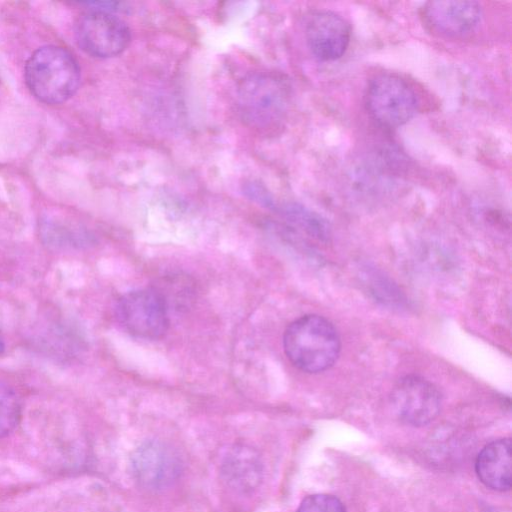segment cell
<instances>
[{
	"instance_id": "6da1fadb",
	"label": "cell",
	"mask_w": 512,
	"mask_h": 512,
	"mask_svg": "<svg viewBox=\"0 0 512 512\" xmlns=\"http://www.w3.org/2000/svg\"><path fill=\"white\" fill-rule=\"evenodd\" d=\"M283 349L299 370L319 373L337 361L341 349L339 334L326 318L307 314L291 322L283 335Z\"/></svg>"
},
{
	"instance_id": "7a4b0ae2",
	"label": "cell",
	"mask_w": 512,
	"mask_h": 512,
	"mask_svg": "<svg viewBox=\"0 0 512 512\" xmlns=\"http://www.w3.org/2000/svg\"><path fill=\"white\" fill-rule=\"evenodd\" d=\"M291 90L281 76L260 72L245 77L237 90V107L244 122L257 129L278 128L288 114Z\"/></svg>"
},
{
	"instance_id": "3957f363",
	"label": "cell",
	"mask_w": 512,
	"mask_h": 512,
	"mask_svg": "<svg viewBox=\"0 0 512 512\" xmlns=\"http://www.w3.org/2000/svg\"><path fill=\"white\" fill-rule=\"evenodd\" d=\"M26 83L32 94L47 104L70 98L80 82L76 59L66 49L45 46L33 53L25 68Z\"/></svg>"
},
{
	"instance_id": "277c9868",
	"label": "cell",
	"mask_w": 512,
	"mask_h": 512,
	"mask_svg": "<svg viewBox=\"0 0 512 512\" xmlns=\"http://www.w3.org/2000/svg\"><path fill=\"white\" fill-rule=\"evenodd\" d=\"M120 326L143 339H158L169 327L168 301L155 288L138 289L122 295L115 306Z\"/></svg>"
},
{
	"instance_id": "5b68a950",
	"label": "cell",
	"mask_w": 512,
	"mask_h": 512,
	"mask_svg": "<svg viewBox=\"0 0 512 512\" xmlns=\"http://www.w3.org/2000/svg\"><path fill=\"white\" fill-rule=\"evenodd\" d=\"M366 107L382 126L399 127L416 113L417 98L412 88L393 74L375 76L366 90Z\"/></svg>"
},
{
	"instance_id": "8992f818",
	"label": "cell",
	"mask_w": 512,
	"mask_h": 512,
	"mask_svg": "<svg viewBox=\"0 0 512 512\" xmlns=\"http://www.w3.org/2000/svg\"><path fill=\"white\" fill-rule=\"evenodd\" d=\"M79 46L89 55L109 58L130 44L131 32L124 21L110 11L93 8L83 14L76 28Z\"/></svg>"
},
{
	"instance_id": "52a82bcc",
	"label": "cell",
	"mask_w": 512,
	"mask_h": 512,
	"mask_svg": "<svg viewBox=\"0 0 512 512\" xmlns=\"http://www.w3.org/2000/svg\"><path fill=\"white\" fill-rule=\"evenodd\" d=\"M390 403L402 422L412 426H423L439 415L442 395L429 380L418 375H406L394 385Z\"/></svg>"
},
{
	"instance_id": "ba28073f",
	"label": "cell",
	"mask_w": 512,
	"mask_h": 512,
	"mask_svg": "<svg viewBox=\"0 0 512 512\" xmlns=\"http://www.w3.org/2000/svg\"><path fill=\"white\" fill-rule=\"evenodd\" d=\"M182 466L177 451L158 440L142 443L131 456L132 475L139 485L147 489L170 486L180 477Z\"/></svg>"
},
{
	"instance_id": "9c48e42d",
	"label": "cell",
	"mask_w": 512,
	"mask_h": 512,
	"mask_svg": "<svg viewBox=\"0 0 512 512\" xmlns=\"http://www.w3.org/2000/svg\"><path fill=\"white\" fill-rule=\"evenodd\" d=\"M481 6L476 1H429L421 17L427 29L444 38H458L472 32L481 19Z\"/></svg>"
},
{
	"instance_id": "30bf717a",
	"label": "cell",
	"mask_w": 512,
	"mask_h": 512,
	"mask_svg": "<svg viewBox=\"0 0 512 512\" xmlns=\"http://www.w3.org/2000/svg\"><path fill=\"white\" fill-rule=\"evenodd\" d=\"M351 36L349 23L331 11H315L305 25V37L312 54L321 61H334L345 53Z\"/></svg>"
},
{
	"instance_id": "8fae6325",
	"label": "cell",
	"mask_w": 512,
	"mask_h": 512,
	"mask_svg": "<svg viewBox=\"0 0 512 512\" xmlns=\"http://www.w3.org/2000/svg\"><path fill=\"white\" fill-rule=\"evenodd\" d=\"M226 484L239 493H251L261 483L263 464L259 453L248 445H235L228 450L221 464Z\"/></svg>"
},
{
	"instance_id": "7c38bea8",
	"label": "cell",
	"mask_w": 512,
	"mask_h": 512,
	"mask_svg": "<svg viewBox=\"0 0 512 512\" xmlns=\"http://www.w3.org/2000/svg\"><path fill=\"white\" fill-rule=\"evenodd\" d=\"M475 471L488 488L507 491L511 488V440L503 438L487 444L478 454Z\"/></svg>"
},
{
	"instance_id": "4fadbf2b",
	"label": "cell",
	"mask_w": 512,
	"mask_h": 512,
	"mask_svg": "<svg viewBox=\"0 0 512 512\" xmlns=\"http://www.w3.org/2000/svg\"><path fill=\"white\" fill-rule=\"evenodd\" d=\"M280 210L282 215L300 230L319 240L328 239V224L315 212L295 203L287 204Z\"/></svg>"
},
{
	"instance_id": "5bb4252c",
	"label": "cell",
	"mask_w": 512,
	"mask_h": 512,
	"mask_svg": "<svg viewBox=\"0 0 512 512\" xmlns=\"http://www.w3.org/2000/svg\"><path fill=\"white\" fill-rule=\"evenodd\" d=\"M22 414V405L16 391L0 381V438L15 430Z\"/></svg>"
},
{
	"instance_id": "9a60e30c",
	"label": "cell",
	"mask_w": 512,
	"mask_h": 512,
	"mask_svg": "<svg viewBox=\"0 0 512 512\" xmlns=\"http://www.w3.org/2000/svg\"><path fill=\"white\" fill-rule=\"evenodd\" d=\"M296 512H346L342 502L329 494H313L302 500Z\"/></svg>"
},
{
	"instance_id": "2e32d148",
	"label": "cell",
	"mask_w": 512,
	"mask_h": 512,
	"mask_svg": "<svg viewBox=\"0 0 512 512\" xmlns=\"http://www.w3.org/2000/svg\"><path fill=\"white\" fill-rule=\"evenodd\" d=\"M4 349H5L4 340L0 334V355L3 353Z\"/></svg>"
},
{
	"instance_id": "e0dca14e",
	"label": "cell",
	"mask_w": 512,
	"mask_h": 512,
	"mask_svg": "<svg viewBox=\"0 0 512 512\" xmlns=\"http://www.w3.org/2000/svg\"><path fill=\"white\" fill-rule=\"evenodd\" d=\"M483 512H496L494 509L492 508H487L486 510H484Z\"/></svg>"
}]
</instances>
